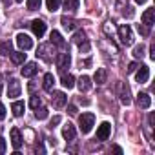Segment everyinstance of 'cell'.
<instances>
[{"label": "cell", "mask_w": 155, "mask_h": 155, "mask_svg": "<svg viewBox=\"0 0 155 155\" xmlns=\"http://www.w3.org/2000/svg\"><path fill=\"white\" fill-rule=\"evenodd\" d=\"M42 4V0H28V9L29 11H37Z\"/></svg>", "instance_id": "30"}, {"label": "cell", "mask_w": 155, "mask_h": 155, "mask_svg": "<svg viewBox=\"0 0 155 155\" xmlns=\"http://www.w3.org/2000/svg\"><path fill=\"white\" fill-rule=\"evenodd\" d=\"M6 151V140L2 139V137H0V155H2Z\"/></svg>", "instance_id": "40"}, {"label": "cell", "mask_w": 155, "mask_h": 155, "mask_svg": "<svg viewBox=\"0 0 155 155\" xmlns=\"http://www.w3.org/2000/svg\"><path fill=\"white\" fill-rule=\"evenodd\" d=\"M119 38L124 46H131L133 44V33H131V28L128 24H122L119 26Z\"/></svg>", "instance_id": "2"}, {"label": "cell", "mask_w": 155, "mask_h": 155, "mask_svg": "<svg viewBox=\"0 0 155 155\" xmlns=\"http://www.w3.org/2000/svg\"><path fill=\"white\" fill-rule=\"evenodd\" d=\"M148 77H150V68H148V66H140L139 71H137V75H135L137 82H140V84L148 82Z\"/></svg>", "instance_id": "10"}, {"label": "cell", "mask_w": 155, "mask_h": 155, "mask_svg": "<svg viewBox=\"0 0 155 155\" xmlns=\"http://www.w3.org/2000/svg\"><path fill=\"white\" fill-rule=\"evenodd\" d=\"M58 122H60V117L57 115V117H53V119H51V122H49V128H55Z\"/></svg>", "instance_id": "36"}, {"label": "cell", "mask_w": 155, "mask_h": 155, "mask_svg": "<svg viewBox=\"0 0 155 155\" xmlns=\"http://www.w3.org/2000/svg\"><path fill=\"white\" fill-rule=\"evenodd\" d=\"M148 122H150V126L153 128V124H155V115H153V113H150V117H148Z\"/></svg>", "instance_id": "41"}, {"label": "cell", "mask_w": 155, "mask_h": 155, "mask_svg": "<svg viewBox=\"0 0 155 155\" xmlns=\"http://www.w3.org/2000/svg\"><path fill=\"white\" fill-rule=\"evenodd\" d=\"M4 4H9V0H4Z\"/></svg>", "instance_id": "46"}, {"label": "cell", "mask_w": 155, "mask_h": 155, "mask_svg": "<svg viewBox=\"0 0 155 155\" xmlns=\"http://www.w3.org/2000/svg\"><path fill=\"white\" fill-rule=\"evenodd\" d=\"M75 135H77V131H75V126L68 122V124L62 128V137H64L66 140H73V139H75Z\"/></svg>", "instance_id": "15"}, {"label": "cell", "mask_w": 155, "mask_h": 155, "mask_svg": "<svg viewBox=\"0 0 155 155\" xmlns=\"http://www.w3.org/2000/svg\"><path fill=\"white\" fill-rule=\"evenodd\" d=\"M17 44H18V48H20L22 51H28V49L33 48V40H31L26 33H18V35H17Z\"/></svg>", "instance_id": "4"}, {"label": "cell", "mask_w": 155, "mask_h": 155, "mask_svg": "<svg viewBox=\"0 0 155 155\" xmlns=\"http://www.w3.org/2000/svg\"><path fill=\"white\" fill-rule=\"evenodd\" d=\"M120 102L124 106H130L131 104V93H130L128 84H120Z\"/></svg>", "instance_id": "9"}, {"label": "cell", "mask_w": 155, "mask_h": 155, "mask_svg": "<svg viewBox=\"0 0 155 155\" xmlns=\"http://www.w3.org/2000/svg\"><path fill=\"white\" fill-rule=\"evenodd\" d=\"M90 64H91V58H86L84 62L81 60V68H82V66H90Z\"/></svg>", "instance_id": "43"}, {"label": "cell", "mask_w": 155, "mask_h": 155, "mask_svg": "<svg viewBox=\"0 0 155 155\" xmlns=\"http://www.w3.org/2000/svg\"><path fill=\"white\" fill-rule=\"evenodd\" d=\"M73 42L77 44V46H81V44H84L86 42V33L82 31V29H79L75 33V37H73Z\"/></svg>", "instance_id": "24"}, {"label": "cell", "mask_w": 155, "mask_h": 155, "mask_svg": "<svg viewBox=\"0 0 155 155\" xmlns=\"http://www.w3.org/2000/svg\"><path fill=\"white\" fill-rule=\"evenodd\" d=\"M37 64L35 62H28V64H24V68H22V75L24 77H33L35 73H37Z\"/></svg>", "instance_id": "17"}, {"label": "cell", "mask_w": 155, "mask_h": 155, "mask_svg": "<svg viewBox=\"0 0 155 155\" xmlns=\"http://www.w3.org/2000/svg\"><path fill=\"white\" fill-rule=\"evenodd\" d=\"M95 124V115L93 113H82L79 117V126H81V131L82 133H90L91 128Z\"/></svg>", "instance_id": "1"}, {"label": "cell", "mask_w": 155, "mask_h": 155, "mask_svg": "<svg viewBox=\"0 0 155 155\" xmlns=\"http://www.w3.org/2000/svg\"><path fill=\"white\" fill-rule=\"evenodd\" d=\"M60 2H62V0H46V6H48V9H49L51 13H55V11L60 8Z\"/></svg>", "instance_id": "25"}, {"label": "cell", "mask_w": 155, "mask_h": 155, "mask_svg": "<svg viewBox=\"0 0 155 155\" xmlns=\"http://www.w3.org/2000/svg\"><path fill=\"white\" fill-rule=\"evenodd\" d=\"M11 60H13V64H24L26 53L24 51H11Z\"/></svg>", "instance_id": "22"}, {"label": "cell", "mask_w": 155, "mask_h": 155, "mask_svg": "<svg viewBox=\"0 0 155 155\" xmlns=\"http://www.w3.org/2000/svg\"><path fill=\"white\" fill-rule=\"evenodd\" d=\"M128 11H124V17H133V11H131V8H126Z\"/></svg>", "instance_id": "42"}, {"label": "cell", "mask_w": 155, "mask_h": 155, "mask_svg": "<svg viewBox=\"0 0 155 155\" xmlns=\"http://www.w3.org/2000/svg\"><path fill=\"white\" fill-rule=\"evenodd\" d=\"M90 88H91V79H90L88 75H82L81 79H79V90L81 91H88Z\"/></svg>", "instance_id": "20"}, {"label": "cell", "mask_w": 155, "mask_h": 155, "mask_svg": "<svg viewBox=\"0 0 155 155\" xmlns=\"http://www.w3.org/2000/svg\"><path fill=\"white\" fill-rule=\"evenodd\" d=\"M137 104H139V108L148 110V108L151 106V97H150L148 93H139V95H137Z\"/></svg>", "instance_id": "12"}, {"label": "cell", "mask_w": 155, "mask_h": 155, "mask_svg": "<svg viewBox=\"0 0 155 155\" xmlns=\"http://www.w3.org/2000/svg\"><path fill=\"white\" fill-rule=\"evenodd\" d=\"M2 119H6V108H4V104L0 102V120Z\"/></svg>", "instance_id": "39"}, {"label": "cell", "mask_w": 155, "mask_h": 155, "mask_svg": "<svg viewBox=\"0 0 155 155\" xmlns=\"http://www.w3.org/2000/svg\"><path fill=\"white\" fill-rule=\"evenodd\" d=\"M20 91H22V86L17 79H11L8 82V97L15 99V97H20Z\"/></svg>", "instance_id": "3"}, {"label": "cell", "mask_w": 155, "mask_h": 155, "mask_svg": "<svg viewBox=\"0 0 155 155\" xmlns=\"http://www.w3.org/2000/svg\"><path fill=\"white\" fill-rule=\"evenodd\" d=\"M133 57H135V58H142V57H144V46H142V44H140V46H135Z\"/></svg>", "instance_id": "31"}, {"label": "cell", "mask_w": 155, "mask_h": 155, "mask_svg": "<svg viewBox=\"0 0 155 155\" xmlns=\"http://www.w3.org/2000/svg\"><path fill=\"white\" fill-rule=\"evenodd\" d=\"M11 110H13V115H15V117H20V115L24 113V102H22V101H17V102H13Z\"/></svg>", "instance_id": "23"}, {"label": "cell", "mask_w": 155, "mask_h": 155, "mask_svg": "<svg viewBox=\"0 0 155 155\" xmlns=\"http://www.w3.org/2000/svg\"><path fill=\"white\" fill-rule=\"evenodd\" d=\"M69 64H71V57L68 55V53H60L58 57H57V66H58V69L64 73L66 71V68H69Z\"/></svg>", "instance_id": "6"}, {"label": "cell", "mask_w": 155, "mask_h": 155, "mask_svg": "<svg viewBox=\"0 0 155 155\" xmlns=\"http://www.w3.org/2000/svg\"><path fill=\"white\" fill-rule=\"evenodd\" d=\"M40 102H42V101H40V97H38V95H33V97H31V101H29V106H31L33 110H37V108L40 106Z\"/></svg>", "instance_id": "32"}, {"label": "cell", "mask_w": 155, "mask_h": 155, "mask_svg": "<svg viewBox=\"0 0 155 155\" xmlns=\"http://www.w3.org/2000/svg\"><path fill=\"white\" fill-rule=\"evenodd\" d=\"M137 68H139V66H137V62H130V64H128V73H133Z\"/></svg>", "instance_id": "35"}, {"label": "cell", "mask_w": 155, "mask_h": 155, "mask_svg": "<svg viewBox=\"0 0 155 155\" xmlns=\"http://www.w3.org/2000/svg\"><path fill=\"white\" fill-rule=\"evenodd\" d=\"M77 6H79V0H64V8L69 11H75Z\"/></svg>", "instance_id": "29"}, {"label": "cell", "mask_w": 155, "mask_h": 155, "mask_svg": "<svg viewBox=\"0 0 155 155\" xmlns=\"http://www.w3.org/2000/svg\"><path fill=\"white\" fill-rule=\"evenodd\" d=\"M106 79H108V71H106L104 68H99L97 73H95V77H93V81H95L97 84H104Z\"/></svg>", "instance_id": "18"}, {"label": "cell", "mask_w": 155, "mask_h": 155, "mask_svg": "<svg viewBox=\"0 0 155 155\" xmlns=\"http://www.w3.org/2000/svg\"><path fill=\"white\" fill-rule=\"evenodd\" d=\"M49 51H51V44H42V46H38V51H37V57H40V58H44L46 62H49L53 57L49 55Z\"/></svg>", "instance_id": "8"}, {"label": "cell", "mask_w": 155, "mask_h": 155, "mask_svg": "<svg viewBox=\"0 0 155 155\" xmlns=\"http://www.w3.org/2000/svg\"><path fill=\"white\" fill-rule=\"evenodd\" d=\"M0 55H4V57L11 55V42H2L0 44Z\"/></svg>", "instance_id": "27"}, {"label": "cell", "mask_w": 155, "mask_h": 155, "mask_svg": "<svg viewBox=\"0 0 155 155\" xmlns=\"http://www.w3.org/2000/svg\"><path fill=\"white\" fill-rule=\"evenodd\" d=\"M113 151H115V153H122V148H120V146H113Z\"/></svg>", "instance_id": "44"}, {"label": "cell", "mask_w": 155, "mask_h": 155, "mask_svg": "<svg viewBox=\"0 0 155 155\" xmlns=\"http://www.w3.org/2000/svg\"><path fill=\"white\" fill-rule=\"evenodd\" d=\"M79 48H81V53H82V51H84V53H88V51H90V44H88V40H86L84 44H81Z\"/></svg>", "instance_id": "34"}, {"label": "cell", "mask_w": 155, "mask_h": 155, "mask_svg": "<svg viewBox=\"0 0 155 155\" xmlns=\"http://www.w3.org/2000/svg\"><path fill=\"white\" fill-rule=\"evenodd\" d=\"M137 29H139V33H140L142 37H148V35H150V28H148V26H144V24H139V26H137Z\"/></svg>", "instance_id": "33"}, {"label": "cell", "mask_w": 155, "mask_h": 155, "mask_svg": "<svg viewBox=\"0 0 155 155\" xmlns=\"http://www.w3.org/2000/svg\"><path fill=\"white\" fill-rule=\"evenodd\" d=\"M135 2H137V4H144V2H146V0H135Z\"/></svg>", "instance_id": "45"}, {"label": "cell", "mask_w": 155, "mask_h": 155, "mask_svg": "<svg viewBox=\"0 0 155 155\" xmlns=\"http://www.w3.org/2000/svg\"><path fill=\"white\" fill-rule=\"evenodd\" d=\"M22 142H24V140H22V137H20V131H18L17 128H13V130H11V144H13V148H15L17 151L22 148Z\"/></svg>", "instance_id": "13"}, {"label": "cell", "mask_w": 155, "mask_h": 155, "mask_svg": "<svg viewBox=\"0 0 155 155\" xmlns=\"http://www.w3.org/2000/svg\"><path fill=\"white\" fill-rule=\"evenodd\" d=\"M53 84H55V77H53L51 73H46V75H44V84H42V88H44L46 91H51V90H53Z\"/></svg>", "instance_id": "21"}, {"label": "cell", "mask_w": 155, "mask_h": 155, "mask_svg": "<svg viewBox=\"0 0 155 155\" xmlns=\"http://www.w3.org/2000/svg\"><path fill=\"white\" fill-rule=\"evenodd\" d=\"M51 102H53L55 108H62V106L68 102V97H66V93H62V91H53Z\"/></svg>", "instance_id": "7"}, {"label": "cell", "mask_w": 155, "mask_h": 155, "mask_svg": "<svg viewBox=\"0 0 155 155\" xmlns=\"http://www.w3.org/2000/svg\"><path fill=\"white\" fill-rule=\"evenodd\" d=\"M35 117H37L38 120H44V119H48V108H37V111H35Z\"/></svg>", "instance_id": "28"}, {"label": "cell", "mask_w": 155, "mask_h": 155, "mask_svg": "<svg viewBox=\"0 0 155 155\" xmlns=\"http://www.w3.org/2000/svg\"><path fill=\"white\" fill-rule=\"evenodd\" d=\"M31 29H33V33L40 38V37L46 33V24H44L42 20H38V18H37V20H33V22H31Z\"/></svg>", "instance_id": "11"}, {"label": "cell", "mask_w": 155, "mask_h": 155, "mask_svg": "<svg viewBox=\"0 0 155 155\" xmlns=\"http://www.w3.org/2000/svg\"><path fill=\"white\" fill-rule=\"evenodd\" d=\"M17 2H22V0H17Z\"/></svg>", "instance_id": "47"}, {"label": "cell", "mask_w": 155, "mask_h": 155, "mask_svg": "<svg viewBox=\"0 0 155 155\" xmlns=\"http://www.w3.org/2000/svg\"><path fill=\"white\" fill-rule=\"evenodd\" d=\"M153 22H155V9H146L142 13V24L148 26V28H151Z\"/></svg>", "instance_id": "14"}, {"label": "cell", "mask_w": 155, "mask_h": 155, "mask_svg": "<svg viewBox=\"0 0 155 155\" xmlns=\"http://www.w3.org/2000/svg\"><path fill=\"white\" fill-rule=\"evenodd\" d=\"M68 113H69V115H77V106L69 104V106H68Z\"/></svg>", "instance_id": "38"}, {"label": "cell", "mask_w": 155, "mask_h": 155, "mask_svg": "<svg viewBox=\"0 0 155 155\" xmlns=\"http://www.w3.org/2000/svg\"><path fill=\"white\" fill-rule=\"evenodd\" d=\"M150 58L155 60V44H153V42H151V46H150Z\"/></svg>", "instance_id": "37"}, {"label": "cell", "mask_w": 155, "mask_h": 155, "mask_svg": "<svg viewBox=\"0 0 155 155\" xmlns=\"http://www.w3.org/2000/svg\"><path fill=\"white\" fill-rule=\"evenodd\" d=\"M110 133H111V124L110 122H102L99 126V130H97V139L99 140H106L110 137Z\"/></svg>", "instance_id": "5"}, {"label": "cell", "mask_w": 155, "mask_h": 155, "mask_svg": "<svg viewBox=\"0 0 155 155\" xmlns=\"http://www.w3.org/2000/svg\"><path fill=\"white\" fill-rule=\"evenodd\" d=\"M60 84L64 86V88H68V90H71L73 86H75V77L73 75H66V73H62V79H60Z\"/></svg>", "instance_id": "16"}, {"label": "cell", "mask_w": 155, "mask_h": 155, "mask_svg": "<svg viewBox=\"0 0 155 155\" xmlns=\"http://www.w3.org/2000/svg\"><path fill=\"white\" fill-rule=\"evenodd\" d=\"M60 22H62V26L68 29V31H71V29H75V20L73 18H68V17H62L60 18Z\"/></svg>", "instance_id": "26"}, {"label": "cell", "mask_w": 155, "mask_h": 155, "mask_svg": "<svg viewBox=\"0 0 155 155\" xmlns=\"http://www.w3.org/2000/svg\"><path fill=\"white\" fill-rule=\"evenodd\" d=\"M49 38H51V44H55V46H58V48H64V46H66V42H64V38H62V35H60L58 31H51Z\"/></svg>", "instance_id": "19"}]
</instances>
